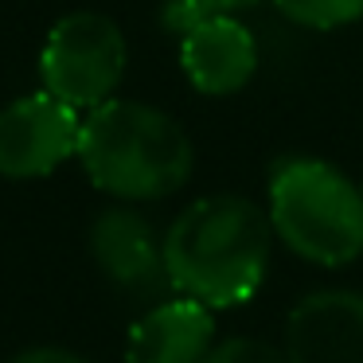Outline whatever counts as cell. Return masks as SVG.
I'll use <instances>...</instances> for the list:
<instances>
[{
    "label": "cell",
    "instance_id": "1",
    "mask_svg": "<svg viewBox=\"0 0 363 363\" xmlns=\"http://www.w3.org/2000/svg\"><path fill=\"white\" fill-rule=\"evenodd\" d=\"M274 223L242 196L188 203L164 235L168 285L207 308L246 305L262 289L274 250Z\"/></svg>",
    "mask_w": 363,
    "mask_h": 363
},
{
    "label": "cell",
    "instance_id": "2",
    "mask_svg": "<svg viewBox=\"0 0 363 363\" xmlns=\"http://www.w3.org/2000/svg\"><path fill=\"white\" fill-rule=\"evenodd\" d=\"M79 160L98 191L149 203L188 184L196 149L172 113L133 98H110L82 118Z\"/></svg>",
    "mask_w": 363,
    "mask_h": 363
},
{
    "label": "cell",
    "instance_id": "3",
    "mask_svg": "<svg viewBox=\"0 0 363 363\" xmlns=\"http://www.w3.org/2000/svg\"><path fill=\"white\" fill-rule=\"evenodd\" d=\"M269 223L297 258L347 266L363 254V191L316 157H285L269 172Z\"/></svg>",
    "mask_w": 363,
    "mask_h": 363
},
{
    "label": "cell",
    "instance_id": "4",
    "mask_svg": "<svg viewBox=\"0 0 363 363\" xmlns=\"http://www.w3.org/2000/svg\"><path fill=\"white\" fill-rule=\"evenodd\" d=\"M129 48L118 20L102 12H71L48 32L40 51L43 90L74 110H94L110 102L121 86Z\"/></svg>",
    "mask_w": 363,
    "mask_h": 363
},
{
    "label": "cell",
    "instance_id": "5",
    "mask_svg": "<svg viewBox=\"0 0 363 363\" xmlns=\"http://www.w3.org/2000/svg\"><path fill=\"white\" fill-rule=\"evenodd\" d=\"M82 113L48 90L24 94L0 110V176L40 180L79 157Z\"/></svg>",
    "mask_w": 363,
    "mask_h": 363
},
{
    "label": "cell",
    "instance_id": "6",
    "mask_svg": "<svg viewBox=\"0 0 363 363\" xmlns=\"http://www.w3.org/2000/svg\"><path fill=\"white\" fill-rule=\"evenodd\" d=\"M289 363H363V293L320 289L293 305L285 320Z\"/></svg>",
    "mask_w": 363,
    "mask_h": 363
},
{
    "label": "cell",
    "instance_id": "7",
    "mask_svg": "<svg viewBox=\"0 0 363 363\" xmlns=\"http://www.w3.org/2000/svg\"><path fill=\"white\" fill-rule=\"evenodd\" d=\"M180 67L199 94H238L258 71V40L238 16H207L180 35Z\"/></svg>",
    "mask_w": 363,
    "mask_h": 363
},
{
    "label": "cell",
    "instance_id": "8",
    "mask_svg": "<svg viewBox=\"0 0 363 363\" xmlns=\"http://www.w3.org/2000/svg\"><path fill=\"white\" fill-rule=\"evenodd\" d=\"M90 254L118 289L152 293L168 285L164 238L157 242L145 215H137L133 207H110L98 215L90 227Z\"/></svg>",
    "mask_w": 363,
    "mask_h": 363
},
{
    "label": "cell",
    "instance_id": "9",
    "mask_svg": "<svg viewBox=\"0 0 363 363\" xmlns=\"http://www.w3.org/2000/svg\"><path fill=\"white\" fill-rule=\"evenodd\" d=\"M215 347V316L191 297H176L133 320L125 363H203Z\"/></svg>",
    "mask_w": 363,
    "mask_h": 363
},
{
    "label": "cell",
    "instance_id": "10",
    "mask_svg": "<svg viewBox=\"0 0 363 363\" xmlns=\"http://www.w3.org/2000/svg\"><path fill=\"white\" fill-rule=\"evenodd\" d=\"M274 9L297 28L313 32H332L363 20V0H274Z\"/></svg>",
    "mask_w": 363,
    "mask_h": 363
},
{
    "label": "cell",
    "instance_id": "11",
    "mask_svg": "<svg viewBox=\"0 0 363 363\" xmlns=\"http://www.w3.org/2000/svg\"><path fill=\"white\" fill-rule=\"evenodd\" d=\"M258 0H168L164 4V28L168 32H188L191 24L207 16H235L242 9H254Z\"/></svg>",
    "mask_w": 363,
    "mask_h": 363
},
{
    "label": "cell",
    "instance_id": "12",
    "mask_svg": "<svg viewBox=\"0 0 363 363\" xmlns=\"http://www.w3.org/2000/svg\"><path fill=\"white\" fill-rule=\"evenodd\" d=\"M203 363H289V355H285V347H274V344H266V340L235 336V340L215 344L211 352L203 355Z\"/></svg>",
    "mask_w": 363,
    "mask_h": 363
},
{
    "label": "cell",
    "instance_id": "13",
    "mask_svg": "<svg viewBox=\"0 0 363 363\" xmlns=\"http://www.w3.org/2000/svg\"><path fill=\"white\" fill-rule=\"evenodd\" d=\"M9 363H90V359H82L79 352H71V347H28V352H20V355H12Z\"/></svg>",
    "mask_w": 363,
    "mask_h": 363
}]
</instances>
